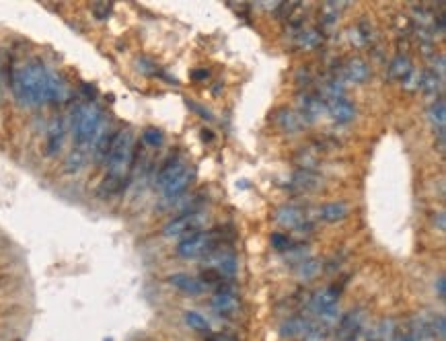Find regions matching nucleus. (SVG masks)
<instances>
[{
  "instance_id": "nucleus-1",
  "label": "nucleus",
  "mask_w": 446,
  "mask_h": 341,
  "mask_svg": "<svg viewBox=\"0 0 446 341\" xmlns=\"http://www.w3.org/2000/svg\"><path fill=\"white\" fill-rule=\"evenodd\" d=\"M8 80L16 101L27 107H39L47 103L58 105L68 95L66 80L37 58L21 66H12Z\"/></svg>"
},
{
  "instance_id": "nucleus-2",
  "label": "nucleus",
  "mask_w": 446,
  "mask_h": 341,
  "mask_svg": "<svg viewBox=\"0 0 446 341\" xmlns=\"http://www.w3.org/2000/svg\"><path fill=\"white\" fill-rule=\"evenodd\" d=\"M134 161V136L130 130H120L113 142V148L107 157V175L103 179V193H118L124 187V179L132 169Z\"/></svg>"
},
{
  "instance_id": "nucleus-3",
  "label": "nucleus",
  "mask_w": 446,
  "mask_h": 341,
  "mask_svg": "<svg viewBox=\"0 0 446 341\" xmlns=\"http://www.w3.org/2000/svg\"><path fill=\"white\" fill-rule=\"evenodd\" d=\"M72 136L74 148L89 153L103 130V111L95 103H82L72 111Z\"/></svg>"
},
{
  "instance_id": "nucleus-4",
  "label": "nucleus",
  "mask_w": 446,
  "mask_h": 341,
  "mask_svg": "<svg viewBox=\"0 0 446 341\" xmlns=\"http://www.w3.org/2000/svg\"><path fill=\"white\" fill-rule=\"evenodd\" d=\"M224 232L219 230H198L190 236H183L177 245V255L183 259H198L214 253L219 247H223Z\"/></svg>"
},
{
  "instance_id": "nucleus-5",
  "label": "nucleus",
  "mask_w": 446,
  "mask_h": 341,
  "mask_svg": "<svg viewBox=\"0 0 446 341\" xmlns=\"http://www.w3.org/2000/svg\"><path fill=\"white\" fill-rule=\"evenodd\" d=\"M208 216H204V212L198 210H190L173 220H169L163 228V236L173 239V236H190L194 232H198L204 224H206Z\"/></svg>"
},
{
  "instance_id": "nucleus-6",
  "label": "nucleus",
  "mask_w": 446,
  "mask_h": 341,
  "mask_svg": "<svg viewBox=\"0 0 446 341\" xmlns=\"http://www.w3.org/2000/svg\"><path fill=\"white\" fill-rule=\"evenodd\" d=\"M337 302L339 292L335 288H325L311 298V313L317 317V321L333 325V321L337 319Z\"/></svg>"
},
{
  "instance_id": "nucleus-7",
  "label": "nucleus",
  "mask_w": 446,
  "mask_h": 341,
  "mask_svg": "<svg viewBox=\"0 0 446 341\" xmlns=\"http://www.w3.org/2000/svg\"><path fill=\"white\" fill-rule=\"evenodd\" d=\"M364 311L356 309V311H350L346 313L339 323H337V329L333 333V340L335 341H360L362 338V331H364Z\"/></svg>"
},
{
  "instance_id": "nucleus-8",
  "label": "nucleus",
  "mask_w": 446,
  "mask_h": 341,
  "mask_svg": "<svg viewBox=\"0 0 446 341\" xmlns=\"http://www.w3.org/2000/svg\"><path fill=\"white\" fill-rule=\"evenodd\" d=\"M194 179H196V169H194V167H186V169L181 170V175H177V177L163 189V197H165L167 201L179 199V197L190 189V185L194 183Z\"/></svg>"
},
{
  "instance_id": "nucleus-9",
  "label": "nucleus",
  "mask_w": 446,
  "mask_h": 341,
  "mask_svg": "<svg viewBox=\"0 0 446 341\" xmlns=\"http://www.w3.org/2000/svg\"><path fill=\"white\" fill-rule=\"evenodd\" d=\"M66 140V124L62 118H54L49 128H47V138H45V155L56 157Z\"/></svg>"
},
{
  "instance_id": "nucleus-10",
  "label": "nucleus",
  "mask_w": 446,
  "mask_h": 341,
  "mask_svg": "<svg viewBox=\"0 0 446 341\" xmlns=\"http://www.w3.org/2000/svg\"><path fill=\"white\" fill-rule=\"evenodd\" d=\"M397 325L395 319H381L368 331H362L360 341H397Z\"/></svg>"
},
{
  "instance_id": "nucleus-11",
  "label": "nucleus",
  "mask_w": 446,
  "mask_h": 341,
  "mask_svg": "<svg viewBox=\"0 0 446 341\" xmlns=\"http://www.w3.org/2000/svg\"><path fill=\"white\" fill-rule=\"evenodd\" d=\"M210 305H212L214 313L221 315V317H224V319L234 317V313L238 311V298H236V294H234L230 288H223V290H219V292L214 294V298H212Z\"/></svg>"
},
{
  "instance_id": "nucleus-12",
  "label": "nucleus",
  "mask_w": 446,
  "mask_h": 341,
  "mask_svg": "<svg viewBox=\"0 0 446 341\" xmlns=\"http://www.w3.org/2000/svg\"><path fill=\"white\" fill-rule=\"evenodd\" d=\"M327 111L331 116V120L335 124H350L356 116V109L352 105V101H348L346 97H339V99H329L327 101Z\"/></svg>"
},
{
  "instance_id": "nucleus-13",
  "label": "nucleus",
  "mask_w": 446,
  "mask_h": 341,
  "mask_svg": "<svg viewBox=\"0 0 446 341\" xmlns=\"http://www.w3.org/2000/svg\"><path fill=\"white\" fill-rule=\"evenodd\" d=\"M115 136H118L115 130H101L99 138L93 144V161L97 165L107 163V157H109V153L113 148V142H115Z\"/></svg>"
},
{
  "instance_id": "nucleus-14",
  "label": "nucleus",
  "mask_w": 446,
  "mask_h": 341,
  "mask_svg": "<svg viewBox=\"0 0 446 341\" xmlns=\"http://www.w3.org/2000/svg\"><path fill=\"white\" fill-rule=\"evenodd\" d=\"M210 261H212V265L210 267H214L216 272H221V276H234L236 274V257L230 253V251H226V247H219L214 253H210Z\"/></svg>"
},
{
  "instance_id": "nucleus-15",
  "label": "nucleus",
  "mask_w": 446,
  "mask_h": 341,
  "mask_svg": "<svg viewBox=\"0 0 446 341\" xmlns=\"http://www.w3.org/2000/svg\"><path fill=\"white\" fill-rule=\"evenodd\" d=\"M167 282H169L173 288H177L179 292L190 294V296H200V294L204 292V284H202L198 278L188 276V274H173V276H169Z\"/></svg>"
},
{
  "instance_id": "nucleus-16",
  "label": "nucleus",
  "mask_w": 446,
  "mask_h": 341,
  "mask_svg": "<svg viewBox=\"0 0 446 341\" xmlns=\"http://www.w3.org/2000/svg\"><path fill=\"white\" fill-rule=\"evenodd\" d=\"M186 167H188V165H186L181 159H177V157L173 159V157H171V159L163 165V169L159 170V175H157V187L163 191L177 175H181V170L186 169Z\"/></svg>"
},
{
  "instance_id": "nucleus-17",
  "label": "nucleus",
  "mask_w": 446,
  "mask_h": 341,
  "mask_svg": "<svg viewBox=\"0 0 446 341\" xmlns=\"http://www.w3.org/2000/svg\"><path fill=\"white\" fill-rule=\"evenodd\" d=\"M309 323H311V321H309L304 315H294V317L286 319V321L282 323V327H280V331H282V338H288V340H292V338H300V336H304V331H306Z\"/></svg>"
},
{
  "instance_id": "nucleus-18",
  "label": "nucleus",
  "mask_w": 446,
  "mask_h": 341,
  "mask_svg": "<svg viewBox=\"0 0 446 341\" xmlns=\"http://www.w3.org/2000/svg\"><path fill=\"white\" fill-rule=\"evenodd\" d=\"M276 220L286 228H298L304 222V212L296 206H286L276 214Z\"/></svg>"
},
{
  "instance_id": "nucleus-19",
  "label": "nucleus",
  "mask_w": 446,
  "mask_h": 341,
  "mask_svg": "<svg viewBox=\"0 0 446 341\" xmlns=\"http://www.w3.org/2000/svg\"><path fill=\"white\" fill-rule=\"evenodd\" d=\"M323 111V99L319 95H304L300 101V118L315 120Z\"/></svg>"
},
{
  "instance_id": "nucleus-20",
  "label": "nucleus",
  "mask_w": 446,
  "mask_h": 341,
  "mask_svg": "<svg viewBox=\"0 0 446 341\" xmlns=\"http://www.w3.org/2000/svg\"><path fill=\"white\" fill-rule=\"evenodd\" d=\"M368 74H370V68H368V64H366L364 60H360V58L350 60L348 66H346V76H348V80H352V82H364V80L368 78Z\"/></svg>"
},
{
  "instance_id": "nucleus-21",
  "label": "nucleus",
  "mask_w": 446,
  "mask_h": 341,
  "mask_svg": "<svg viewBox=\"0 0 446 341\" xmlns=\"http://www.w3.org/2000/svg\"><path fill=\"white\" fill-rule=\"evenodd\" d=\"M276 122H278V126H280L284 132H288V134L298 132V130L302 128V118H300L298 113H294V111H288V109L278 111Z\"/></svg>"
},
{
  "instance_id": "nucleus-22",
  "label": "nucleus",
  "mask_w": 446,
  "mask_h": 341,
  "mask_svg": "<svg viewBox=\"0 0 446 341\" xmlns=\"http://www.w3.org/2000/svg\"><path fill=\"white\" fill-rule=\"evenodd\" d=\"M412 72H414V64H412L408 58L397 56V58L391 62V68H389L391 78H395V80H399V82H405V80L410 78Z\"/></svg>"
},
{
  "instance_id": "nucleus-23",
  "label": "nucleus",
  "mask_w": 446,
  "mask_h": 341,
  "mask_svg": "<svg viewBox=\"0 0 446 341\" xmlns=\"http://www.w3.org/2000/svg\"><path fill=\"white\" fill-rule=\"evenodd\" d=\"M183 321L190 329H194L196 333H202V336H210V323L206 321L204 315L196 313V311H186L183 313Z\"/></svg>"
},
{
  "instance_id": "nucleus-24",
  "label": "nucleus",
  "mask_w": 446,
  "mask_h": 341,
  "mask_svg": "<svg viewBox=\"0 0 446 341\" xmlns=\"http://www.w3.org/2000/svg\"><path fill=\"white\" fill-rule=\"evenodd\" d=\"M348 216V206L344 201H333V204H325L321 208V218L325 222H337L342 218Z\"/></svg>"
},
{
  "instance_id": "nucleus-25",
  "label": "nucleus",
  "mask_w": 446,
  "mask_h": 341,
  "mask_svg": "<svg viewBox=\"0 0 446 341\" xmlns=\"http://www.w3.org/2000/svg\"><path fill=\"white\" fill-rule=\"evenodd\" d=\"M87 157H89V153H82V151H78V148H72V151L68 153L66 161H64V170L70 173V175H72V173H78V170L87 165Z\"/></svg>"
},
{
  "instance_id": "nucleus-26",
  "label": "nucleus",
  "mask_w": 446,
  "mask_h": 341,
  "mask_svg": "<svg viewBox=\"0 0 446 341\" xmlns=\"http://www.w3.org/2000/svg\"><path fill=\"white\" fill-rule=\"evenodd\" d=\"M420 89H424L426 93H436L441 89V78L436 74V70H426L420 74Z\"/></svg>"
},
{
  "instance_id": "nucleus-27",
  "label": "nucleus",
  "mask_w": 446,
  "mask_h": 341,
  "mask_svg": "<svg viewBox=\"0 0 446 341\" xmlns=\"http://www.w3.org/2000/svg\"><path fill=\"white\" fill-rule=\"evenodd\" d=\"M430 120H432V124H434L441 132H445V124H446L445 101H436V103L432 105V109H430Z\"/></svg>"
},
{
  "instance_id": "nucleus-28",
  "label": "nucleus",
  "mask_w": 446,
  "mask_h": 341,
  "mask_svg": "<svg viewBox=\"0 0 446 341\" xmlns=\"http://www.w3.org/2000/svg\"><path fill=\"white\" fill-rule=\"evenodd\" d=\"M142 140H144V144L150 146V148H161L163 142H165V136H163V132L157 130V128H146L144 134H142Z\"/></svg>"
},
{
  "instance_id": "nucleus-29",
  "label": "nucleus",
  "mask_w": 446,
  "mask_h": 341,
  "mask_svg": "<svg viewBox=\"0 0 446 341\" xmlns=\"http://www.w3.org/2000/svg\"><path fill=\"white\" fill-rule=\"evenodd\" d=\"M319 270H321V265H319L317 259H304V261H300L296 272H298L300 278H313V276H317Z\"/></svg>"
},
{
  "instance_id": "nucleus-30",
  "label": "nucleus",
  "mask_w": 446,
  "mask_h": 341,
  "mask_svg": "<svg viewBox=\"0 0 446 341\" xmlns=\"http://www.w3.org/2000/svg\"><path fill=\"white\" fill-rule=\"evenodd\" d=\"M202 284H219V282H223V276H221V272H216L214 267H206V270H202V274H200V278H198Z\"/></svg>"
},
{
  "instance_id": "nucleus-31",
  "label": "nucleus",
  "mask_w": 446,
  "mask_h": 341,
  "mask_svg": "<svg viewBox=\"0 0 446 341\" xmlns=\"http://www.w3.org/2000/svg\"><path fill=\"white\" fill-rule=\"evenodd\" d=\"M446 338V321L443 313H434V340H445Z\"/></svg>"
},
{
  "instance_id": "nucleus-32",
  "label": "nucleus",
  "mask_w": 446,
  "mask_h": 341,
  "mask_svg": "<svg viewBox=\"0 0 446 341\" xmlns=\"http://www.w3.org/2000/svg\"><path fill=\"white\" fill-rule=\"evenodd\" d=\"M271 245H274L278 251H288V249L292 247V243H290V239H288L286 234H274V236H271Z\"/></svg>"
},
{
  "instance_id": "nucleus-33",
  "label": "nucleus",
  "mask_w": 446,
  "mask_h": 341,
  "mask_svg": "<svg viewBox=\"0 0 446 341\" xmlns=\"http://www.w3.org/2000/svg\"><path fill=\"white\" fill-rule=\"evenodd\" d=\"M321 37H319V33L317 31H306V33H302V39H300V45H306V47H313L317 41H319Z\"/></svg>"
},
{
  "instance_id": "nucleus-34",
  "label": "nucleus",
  "mask_w": 446,
  "mask_h": 341,
  "mask_svg": "<svg viewBox=\"0 0 446 341\" xmlns=\"http://www.w3.org/2000/svg\"><path fill=\"white\" fill-rule=\"evenodd\" d=\"M93 12H95L97 19H107V14L111 12V4H107V2H103V4H95V6H93Z\"/></svg>"
},
{
  "instance_id": "nucleus-35",
  "label": "nucleus",
  "mask_w": 446,
  "mask_h": 341,
  "mask_svg": "<svg viewBox=\"0 0 446 341\" xmlns=\"http://www.w3.org/2000/svg\"><path fill=\"white\" fill-rule=\"evenodd\" d=\"M434 288H436V292H438V298H441V300H445V298H446V280H445V276H441V278H438V282H436V286H434Z\"/></svg>"
},
{
  "instance_id": "nucleus-36",
  "label": "nucleus",
  "mask_w": 446,
  "mask_h": 341,
  "mask_svg": "<svg viewBox=\"0 0 446 341\" xmlns=\"http://www.w3.org/2000/svg\"><path fill=\"white\" fill-rule=\"evenodd\" d=\"M208 341H236V340H232V338H228V336H210Z\"/></svg>"
},
{
  "instance_id": "nucleus-37",
  "label": "nucleus",
  "mask_w": 446,
  "mask_h": 341,
  "mask_svg": "<svg viewBox=\"0 0 446 341\" xmlns=\"http://www.w3.org/2000/svg\"><path fill=\"white\" fill-rule=\"evenodd\" d=\"M192 76H194V78H206V76H208V72H206V70H202V72H194Z\"/></svg>"
},
{
  "instance_id": "nucleus-38",
  "label": "nucleus",
  "mask_w": 446,
  "mask_h": 341,
  "mask_svg": "<svg viewBox=\"0 0 446 341\" xmlns=\"http://www.w3.org/2000/svg\"><path fill=\"white\" fill-rule=\"evenodd\" d=\"M438 226L441 230H445V214H438Z\"/></svg>"
},
{
  "instance_id": "nucleus-39",
  "label": "nucleus",
  "mask_w": 446,
  "mask_h": 341,
  "mask_svg": "<svg viewBox=\"0 0 446 341\" xmlns=\"http://www.w3.org/2000/svg\"><path fill=\"white\" fill-rule=\"evenodd\" d=\"M202 134H204V136H202L204 140H212V132H210V130H204Z\"/></svg>"
}]
</instances>
